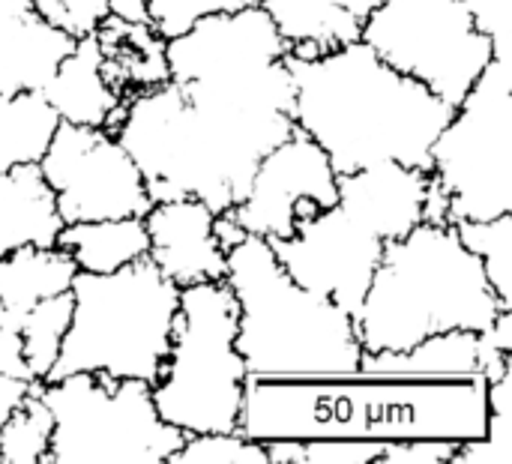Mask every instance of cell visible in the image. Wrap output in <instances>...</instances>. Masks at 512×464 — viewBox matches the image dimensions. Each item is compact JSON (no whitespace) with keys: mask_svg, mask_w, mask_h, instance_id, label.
I'll use <instances>...</instances> for the list:
<instances>
[{"mask_svg":"<svg viewBox=\"0 0 512 464\" xmlns=\"http://www.w3.org/2000/svg\"><path fill=\"white\" fill-rule=\"evenodd\" d=\"M63 219L36 162L0 171V258L21 246H57Z\"/></svg>","mask_w":512,"mask_h":464,"instance_id":"obj_21","label":"cell"},{"mask_svg":"<svg viewBox=\"0 0 512 464\" xmlns=\"http://www.w3.org/2000/svg\"><path fill=\"white\" fill-rule=\"evenodd\" d=\"M423 222H429V225H450V195L438 183L435 174L429 177V189H426V201H423Z\"/></svg>","mask_w":512,"mask_h":464,"instance_id":"obj_37","label":"cell"},{"mask_svg":"<svg viewBox=\"0 0 512 464\" xmlns=\"http://www.w3.org/2000/svg\"><path fill=\"white\" fill-rule=\"evenodd\" d=\"M42 399L54 417L42 464H168L186 438L156 414L147 381L78 372L42 384Z\"/></svg>","mask_w":512,"mask_h":464,"instance_id":"obj_8","label":"cell"},{"mask_svg":"<svg viewBox=\"0 0 512 464\" xmlns=\"http://www.w3.org/2000/svg\"><path fill=\"white\" fill-rule=\"evenodd\" d=\"M360 39L384 63L453 108L495 60L465 0H381L366 18Z\"/></svg>","mask_w":512,"mask_h":464,"instance_id":"obj_11","label":"cell"},{"mask_svg":"<svg viewBox=\"0 0 512 464\" xmlns=\"http://www.w3.org/2000/svg\"><path fill=\"white\" fill-rule=\"evenodd\" d=\"M486 378H246L237 432L276 438L477 441L486 432Z\"/></svg>","mask_w":512,"mask_h":464,"instance_id":"obj_1","label":"cell"},{"mask_svg":"<svg viewBox=\"0 0 512 464\" xmlns=\"http://www.w3.org/2000/svg\"><path fill=\"white\" fill-rule=\"evenodd\" d=\"M429 171L450 195V225L512 210V63L489 60L432 144Z\"/></svg>","mask_w":512,"mask_h":464,"instance_id":"obj_10","label":"cell"},{"mask_svg":"<svg viewBox=\"0 0 512 464\" xmlns=\"http://www.w3.org/2000/svg\"><path fill=\"white\" fill-rule=\"evenodd\" d=\"M501 309L510 306L498 300L456 228L420 222L384 243L354 324L363 354H378L405 351L450 330L483 333Z\"/></svg>","mask_w":512,"mask_h":464,"instance_id":"obj_4","label":"cell"},{"mask_svg":"<svg viewBox=\"0 0 512 464\" xmlns=\"http://www.w3.org/2000/svg\"><path fill=\"white\" fill-rule=\"evenodd\" d=\"M333 204L336 171L327 153L309 135L294 129L258 162L249 189L243 201L231 207V216L246 234L282 240Z\"/></svg>","mask_w":512,"mask_h":464,"instance_id":"obj_14","label":"cell"},{"mask_svg":"<svg viewBox=\"0 0 512 464\" xmlns=\"http://www.w3.org/2000/svg\"><path fill=\"white\" fill-rule=\"evenodd\" d=\"M486 432L477 441H462L453 464H512V369L486 381Z\"/></svg>","mask_w":512,"mask_h":464,"instance_id":"obj_29","label":"cell"},{"mask_svg":"<svg viewBox=\"0 0 512 464\" xmlns=\"http://www.w3.org/2000/svg\"><path fill=\"white\" fill-rule=\"evenodd\" d=\"M366 378H471L480 375V336L450 330L429 336L405 351L363 354L360 372Z\"/></svg>","mask_w":512,"mask_h":464,"instance_id":"obj_23","label":"cell"},{"mask_svg":"<svg viewBox=\"0 0 512 464\" xmlns=\"http://www.w3.org/2000/svg\"><path fill=\"white\" fill-rule=\"evenodd\" d=\"M225 285L237 300L234 348L249 378H348L363 348L354 315L297 285L264 237L246 234L225 252Z\"/></svg>","mask_w":512,"mask_h":464,"instance_id":"obj_5","label":"cell"},{"mask_svg":"<svg viewBox=\"0 0 512 464\" xmlns=\"http://www.w3.org/2000/svg\"><path fill=\"white\" fill-rule=\"evenodd\" d=\"M36 165L63 225L144 216L153 207L138 165L108 129L57 123Z\"/></svg>","mask_w":512,"mask_h":464,"instance_id":"obj_12","label":"cell"},{"mask_svg":"<svg viewBox=\"0 0 512 464\" xmlns=\"http://www.w3.org/2000/svg\"><path fill=\"white\" fill-rule=\"evenodd\" d=\"M114 138L138 165L153 204L198 198L225 213L243 201L222 147L171 81L132 96Z\"/></svg>","mask_w":512,"mask_h":464,"instance_id":"obj_9","label":"cell"},{"mask_svg":"<svg viewBox=\"0 0 512 464\" xmlns=\"http://www.w3.org/2000/svg\"><path fill=\"white\" fill-rule=\"evenodd\" d=\"M459 444L441 438H408L387 441L378 464H453Z\"/></svg>","mask_w":512,"mask_h":464,"instance_id":"obj_35","label":"cell"},{"mask_svg":"<svg viewBox=\"0 0 512 464\" xmlns=\"http://www.w3.org/2000/svg\"><path fill=\"white\" fill-rule=\"evenodd\" d=\"M267 243L297 285L333 300L348 315L360 312L384 255V240L354 222L339 204L306 219L291 237Z\"/></svg>","mask_w":512,"mask_h":464,"instance_id":"obj_13","label":"cell"},{"mask_svg":"<svg viewBox=\"0 0 512 464\" xmlns=\"http://www.w3.org/2000/svg\"><path fill=\"white\" fill-rule=\"evenodd\" d=\"M0 375L3 378H18L27 384H42L33 378L27 360H24V348H21V336L18 330L0 327Z\"/></svg>","mask_w":512,"mask_h":464,"instance_id":"obj_36","label":"cell"},{"mask_svg":"<svg viewBox=\"0 0 512 464\" xmlns=\"http://www.w3.org/2000/svg\"><path fill=\"white\" fill-rule=\"evenodd\" d=\"M378 3L381 0H261V9L273 18L288 54L318 57L357 42Z\"/></svg>","mask_w":512,"mask_h":464,"instance_id":"obj_19","label":"cell"},{"mask_svg":"<svg viewBox=\"0 0 512 464\" xmlns=\"http://www.w3.org/2000/svg\"><path fill=\"white\" fill-rule=\"evenodd\" d=\"M108 15L123 21H147V0H105Z\"/></svg>","mask_w":512,"mask_h":464,"instance_id":"obj_39","label":"cell"},{"mask_svg":"<svg viewBox=\"0 0 512 464\" xmlns=\"http://www.w3.org/2000/svg\"><path fill=\"white\" fill-rule=\"evenodd\" d=\"M93 36L99 45L102 75L123 102L168 81L165 39L150 21H123L108 15Z\"/></svg>","mask_w":512,"mask_h":464,"instance_id":"obj_20","label":"cell"},{"mask_svg":"<svg viewBox=\"0 0 512 464\" xmlns=\"http://www.w3.org/2000/svg\"><path fill=\"white\" fill-rule=\"evenodd\" d=\"M168 464H267V447L240 432L186 435Z\"/></svg>","mask_w":512,"mask_h":464,"instance_id":"obj_30","label":"cell"},{"mask_svg":"<svg viewBox=\"0 0 512 464\" xmlns=\"http://www.w3.org/2000/svg\"><path fill=\"white\" fill-rule=\"evenodd\" d=\"M57 123L42 93H0V171L39 162Z\"/></svg>","mask_w":512,"mask_h":464,"instance_id":"obj_25","label":"cell"},{"mask_svg":"<svg viewBox=\"0 0 512 464\" xmlns=\"http://www.w3.org/2000/svg\"><path fill=\"white\" fill-rule=\"evenodd\" d=\"M285 51L261 3L207 15L165 39L168 81L222 147L243 195L258 162L297 129Z\"/></svg>","mask_w":512,"mask_h":464,"instance_id":"obj_2","label":"cell"},{"mask_svg":"<svg viewBox=\"0 0 512 464\" xmlns=\"http://www.w3.org/2000/svg\"><path fill=\"white\" fill-rule=\"evenodd\" d=\"M57 246L72 255L81 273H111L138 258H147L150 237L144 216H120L63 225Z\"/></svg>","mask_w":512,"mask_h":464,"instance_id":"obj_24","label":"cell"},{"mask_svg":"<svg viewBox=\"0 0 512 464\" xmlns=\"http://www.w3.org/2000/svg\"><path fill=\"white\" fill-rule=\"evenodd\" d=\"M474 27L489 39L495 60L512 63V18L510 0H465Z\"/></svg>","mask_w":512,"mask_h":464,"instance_id":"obj_34","label":"cell"},{"mask_svg":"<svg viewBox=\"0 0 512 464\" xmlns=\"http://www.w3.org/2000/svg\"><path fill=\"white\" fill-rule=\"evenodd\" d=\"M30 387H33V384H27V381L3 378V375H0V429H3V423L9 420V414L21 405V399L30 393Z\"/></svg>","mask_w":512,"mask_h":464,"instance_id":"obj_38","label":"cell"},{"mask_svg":"<svg viewBox=\"0 0 512 464\" xmlns=\"http://www.w3.org/2000/svg\"><path fill=\"white\" fill-rule=\"evenodd\" d=\"M258 3L261 0H147V21L162 39H174L207 15L237 12Z\"/></svg>","mask_w":512,"mask_h":464,"instance_id":"obj_31","label":"cell"},{"mask_svg":"<svg viewBox=\"0 0 512 464\" xmlns=\"http://www.w3.org/2000/svg\"><path fill=\"white\" fill-rule=\"evenodd\" d=\"M294 81V126L330 159L336 174L378 162L429 171L432 144L453 105L384 63L363 39L318 57L285 51Z\"/></svg>","mask_w":512,"mask_h":464,"instance_id":"obj_3","label":"cell"},{"mask_svg":"<svg viewBox=\"0 0 512 464\" xmlns=\"http://www.w3.org/2000/svg\"><path fill=\"white\" fill-rule=\"evenodd\" d=\"M72 45L30 0H0V93H39Z\"/></svg>","mask_w":512,"mask_h":464,"instance_id":"obj_17","label":"cell"},{"mask_svg":"<svg viewBox=\"0 0 512 464\" xmlns=\"http://www.w3.org/2000/svg\"><path fill=\"white\" fill-rule=\"evenodd\" d=\"M51 435L54 417L42 399V384H33L0 429V464H42Z\"/></svg>","mask_w":512,"mask_h":464,"instance_id":"obj_27","label":"cell"},{"mask_svg":"<svg viewBox=\"0 0 512 464\" xmlns=\"http://www.w3.org/2000/svg\"><path fill=\"white\" fill-rule=\"evenodd\" d=\"M33 9L57 30L72 39L96 33V27L108 18L105 0H30Z\"/></svg>","mask_w":512,"mask_h":464,"instance_id":"obj_32","label":"cell"},{"mask_svg":"<svg viewBox=\"0 0 512 464\" xmlns=\"http://www.w3.org/2000/svg\"><path fill=\"white\" fill-rule=\"evenodd\" d=\"M387 441L366 438H315L303 441L306 464H378Z\"/></svg>","mask_w":512,"mask_h":464,"instance_id":"obj_33","label":"cell"},{"mask_svg":"<svg viewBox=\"0 0 512 464\" xmlns=\"http://www.w3.org/2000/svg\"><path fill=\"white\" fill-rule=\"evenodd\" d=\"M69 294L72 321L45 384L90 372L153 387L171 351L180 288L150 258H138L111 273L78 270Z\"/></svg>","mask_w":512,"mask_h":464,"instance_id":"obj_6","label":"cell"},{"mask_svg":"<svg viewBox=\"0 0 512 464\" xmlns=\"http://www.w3.org/2000/svg\"><path fill=\"white\" fill-rule=\"evenodd\" d=\"M0 327H3V306H0Z\"/></svg>","mask_w":512,"mask_h":464,"instance_id":"obj_40","label":"cell"},{"mask_svg":"<svg viewBox=\"0 0 512 464\" xmlns=\"http://www.w3.org/2000/svg\"><path fill=\"white\" fill-rule=\"evenodd\" d=\"M72 321V294H57V297H45L39 300L21 321H18V336H21V348H24V360L33 372L36 381L45 384L63 336L69 330Z\"/></svg>","mask_w":512,"mask_h":464,"instance_id":"obj_26","label":"cell"},{"mask_svg":"<svg viewBox=\"0 0 512 464\" xmlns=\"http://www.w3.org/2000/svg\"><path fill=\"white\" fill-rule=\"evenodd\" d=\"M429 171L399 162H378L336 174V204L375 237L399 240L423 222Z\"/></svg>","mask_w":512,"mask_h":464,"instance_id":"obj_16","label":"cell"},{"mask_svg":"<svg viewBox=\"0 0 512 464\" xmlns=\"http://www.w3.org/2000/svg\"><path fill=\"white\" fill-rule=\"evenodd\" d=\"M78 264L60 246H21L0 258V306L3 327L18 330V321L45 297L66 294Z\"/></svg>","mask_w":512,"mask_h":464,"instance_id":"obj_22","label":"cell"},{"mask_svg":"<svg viewBox=\"0 0 512 464\" xmlns=\"http://www.w3.org/2000/svg\"><path fill=\"white\" fill-rule=\"evenodd\" d=\"M234 336L237 300L225 279L180 288L171 351L150 387L168 426L183 435L237 432L249 372Z\"/></svg>","mask_w":512,"mask_h":464,"instance_id":"obj_7","label":"cell"},{"mask_svg":"<svg viewBox=\"0 0 512 464\" xmlns=\"http://www.w3.org/2000/svg\"><path fill=\"white\" fill-rule=\"evenodd\" d=\"M462 246L483 264V273L504 306H512V210L495 219H459L453 222Z\"/></svg>","mask_w":512,"mask_h":464,"instance_id":"obj_28","label":"cell"},{"mask_svg":"<svg viewBox=\"0 0 512 464\" xmlns=\"http://www.w3.org/2000/svg\"><path fill=\"white\" fill-rule=\"evenodd\" d=\"M39 93L54 108L60 123L96 126L114 132V126L126 111V102L111 90V84L102 75L99 45L93 33L75 39L72 51L57 63V69L51 72V78Z\"/></svg>","mask_w":512,"mask_h":464,"instance_id":"obj_18","label":"cell"},{"mask_svg":"<svg viewBox=\"0 0 512 464\" xmlns=\"http://www.w3.org/2000/svg\"><path fill=\"white\" fill-rule=\"evenodd\" d=\"M216 213L198 198L159 201L144 213L147 258L177 288L225 279V249L213 234Z\"/></svg>","mask_w":512,"mask_h":464,"instance_id":"obj_15","label":"cell"}]
</instances>
